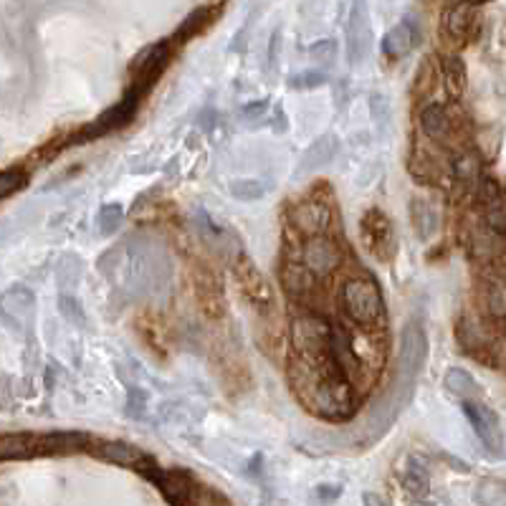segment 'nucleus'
Segmentation results:
<instances>
[{"label": "nucleus", "instance_id": "412c9836", "mask_svg": "<svg viewBox=\"0 0 506 506\" xmlns=\"http://www.w3.org/2000/svg\"><path fill=\"white\" fill-rule=\"evenodd\" d=\"M454 180L466 190H476L481 183V160L471 150H461L454 157Z\"/></svg>", "mask_w": 506, "mask_h": 506}, {"label": "nucleus", "instance_id": "4468645a", "mask_svg": "<svg viewBox=\"0 0 506 506\" xmlns=\"http://www.w3.org/2000/svg\"><path fill=\"white\" fill-rule=\"evenodd\" d=\"M317 273L309 269L304 261H294V258H287L284 266H281V284L287 289L289 296L294 299H306L314 294L317 289Z\"/></svg>", "mask_w": 506, "mask_h": 506}, {"label": "nucleus", "instance_id": "c756f323", "mask_svg": "<svg viewBox=\"0 0 506 506\" xmlns=\"http://www.w3.org/2000/svg\"><path fill=\"white\" fill-rule=\"evenodd\" d=\"M231 193L241 201H258L266 193V187L261 186L258 180H238V183L231 186Z\"/></svg>", "mask_w": 506, "mask_h": 506}, {"label": "nucleus", "instance_id": "aec40b11", "mask_svg": "<svg viewBox=\"0 0 506 506\" xmlns=\"http://www.w3.org/2000/svg\"><path fill=\"white\" fill-rule=\"evenodd\" d=\"M38 455V436L36 433H3L0 436V458H34Z\"/></svg>", "mask_w": 506, "mask_h": 506}, {"label": "nucleus", "instance_id": "1a4fd4ad", "mask_svg": "<svg viewBox=\"0 0 506 506\" xmlns=\"http://www.w3.org/2000/svg\"><path fill=\"white\" fill-rule=\"evenodd\" d=\"M421 130L431 142L439 147H455L463 137V124H458L455 117L440 104H425L421 112Z\"/></svg>", "mask_w": 506, "mask_h": 506}, {"label": "nucleus", "instance_id": "423d86ee", "mask_svg": "<svg viewBox=\"0 0 506 506\" xmlns=\"http://www.w3.org/2000/svg\"><path fill=\"white\" fill-rule=\"evenodd\" d=\"M170 56H172V43L170 41H160L150 49H145L135 61H132V89L145 99V94L152 86L157 84V79L162 76V71L168 68Z\"/></svg>", "mask_w": 506, "mask_h": 506}, {"label": "nucleus", "instance_id": "4be33fe9", "mask_svg": "<svg viewBox=\"0 0 506 506\" xmlns=\"http://www.w3.org/2000/svg\"><path fill=\"white\" fill-rule=\"evenodd\" d=\"M418 41V31L410 20H403L400 26H395L388 36H385V43L383 49L388 53L390 59H403L405 53H410V49L415 46Z\"/></svg>", "mask_w": 506, "mask_h": 506}, {"label": "nucleus", "instance_id": "cd10ccee", "mask_svg": "<svg viewBox=\"0 0 506 506\" xmlns=\"http://www.w3.org/2000/svg\"><path fill=\"white\" fill-rule=\"evenodd\" d=\"M208 23H210V11H205V8H202V11H195V13H193V16L187 18L186 23L180 26V31H178L175 38H178V41H187V38H193V36L201 34Z\"/></svg>", "mask_w": 506, "mask_h": 506}, {"label": "nucleus", "instance_id": "7c9ffc66", "mask_svg": "<svg viewBox=\"0 0 506 506\" xmlns=\"http://www.w3.org/2000/svg\"><path fill=\"white\" fill-rule=\"evenodd\" d=\"M294 82V86H320L327 82V76L324 74H320V71H314V74H302V76H296V79H291Z\"/></svg>", "mask_w": 506, "mask_h": 506}, {"label": "nucleus", "instance_id": "20e7f679", "mask_svg": "<svg viewBox=\"0 0 506 506\" xmlns=\"http://www.w3.org/2000/svg\"><path fill=\"white\" fill-rule=\"evenodd\" d=\"M233 279H236L241 294H243L256 309H261V314L273 312V294H271V287L266 284L264 273L258 271V266L253 264L246 253H238L236 258H233Z\"/></svg>", "mask_w": 506, "mask_h": 506}, {"label": "nucleus", "instance_id": "a211bd4d", "mask_svg": "<svg viewBox=\"0 0 506 506\" xmlns=\"http://www.w3.org/2000/svg\"><path fill=\"white\" fill-rule=\"evenodd\" d=\"M473 26H476V16H473L471 3H454V8L446 13V20H443L446 36L455 46H463L471 38Z\"/></svg>", "mask_w": 506, "mask_h": 506}, {"label": "nucleus", "instance_id": "f257e3e1", "mask_svg": "<svg viewBox=\"0 0 506 506\" xmlns=\"http://www.w3.org/2000/svg\"><path fill=\"white\" fill-rule=\"evenodd\" d=\"M287 372L296 400L309 413L327 421H342L352 413V388L339 368H314L289 354Z\"/></svg>", "mask_w": 506, "mask_h": 506}, {"label": "nucleus", "instance_id": "bb28decb", "mask_svg": "<svg viewBox=\"0 0 506 506\" xmlns=\"http://www.w3.org/2000/svg\"><path fill=\"white\" fill-rule=\"evenodd\" d=\"M26 186H28V175H26V170H18V168L3 170V175H0V198L8 201L13 193L23 190Z\"/></svg>", "mask_w": 506, "mask_h": 506}, {"label": "nucleus", "instance_id": "b1692460", "mask_svg": "<svg viewBox=\"0 0 506 506\" xmlns=\"http://www.w3.org/2000/svg\"><path fill=\"white\" fill-rule=\"evenodd\" d=\"M403 484L405 489L415 496H425L428 494V486H431V476H428V469L423 463L418 455H410L407 463L403 469Z\"/></svg>", "mask_w": 506, "mask_h": 506}, {"label": "nucleus", "instance_id": "a878e982", "mask_svg": "<svg viewBox=\"0 0 506 506\" xmlns=\"http://www.w3.org/2000/svg\"><path fill=\"white\" fill-rule=\"evenodd\" d=\"M443 79H446V89L451 97H458L466 86V68H463V61L461 59H443Z\"/></svg>", "mask_w": 506, "mask_h": 506}, {"label": "nucleus", "instance_id": "9d476101", "mask_svg": "<svg viewBox=\"0 0 506 506\" xmlns=\"http://www.w3.org/2000/svg\"><path fill=\"white\" fill-rule=\"evenodd\" d=\"M463 413L469 415V421H471L473 425V433L484 443V448L494 455L502 454V451H504V431H502L499 415L491 410L489 405H484L478 398L463 400Z\"/></svg>", "mask_w": 506, "mask_h": 506}, {"label": "nucleus", "instance_id": "f03ea898", "mask_svg": "<svg viewBox=\"0 0 506 506\" xmlns=\"http://www.w3.org/2000/svg\"><path fill=\"white\" fill-rule=\"evenodd\" d=\"M335 329L317 314H299L291 321V352L306 365L314 368H339L335 347H332ZM342 370V368H339Z\"/></svg>", "mask_w": 506, "mask_h": 506}, {"label": "nucleus", "instance_id": "7ed1b4c3", "mask_svg": "<svg viewBox=\"0 0 506 506\" xmlns=\"http://www.w3.org/2000/svg\"><path fill=\"white\" fill-rule=\"evenodd\" d=\"M339 302H342V312L347 314V320L362 327V329H375L380 321L385 320V302H383V294L377 281L370 276H354L350 279L342 294H339Z\"/></svg>", "mask_w": 506, "mask_h": 506}, {"label": "nucleus", "instance_id": "9b49d317", "mask_svg": "<svg viewBox=\"0 0 506 506\" xmlns=\"http://www.w3.org/2000/svg\"><path fill=\"white\" fill-rule=\"evenodd\" d=\"M342 258H344L342 246H339L337 241H332L327 233L306 236V243H304L302 249V261L320 279H327L329 273H335L342 266Z\"/></svg>", "mask_w": 506, "mask_h": 506}, {"label": "nucleus", "instance_id": "6ab92c4d", "mask_svg": "<svg viewBox=\"0 0 506 506\" xmlns=\"http://www.w3.org/2000/svg\"><path fill=\"white\" fill-rule=\"evenodd\" d=\"M137 332L142 342L147 344V350L157 354V357H165L170 352V332L165 327V321L154 314H145L137 320Z\"/></svg>", "mask_w": 506, "mask_h": 506}, {"label": "nucleus", "instance_id": "393cba45", "mask_svg": "<svg viewBox=\"0 0 506 506\" xmlns=\"http://www.w3.org/2000/svg\"><path fill=\"white\" fill-rule=\"evenodd\" d=\"M446 388H448V392H454L455 398H461V400L478 398V383L473 380L469 372L461 370V368L448 370V375H446Z\"/></svg>", "mask_w": 506, "mask_h": 506}, {"label": "nucleus", "instance_id": "2f4dec72", "mask_svg": "<svg viewBox=\"0 0 506 506\" xmlns=\"http://www.w3.org/2000/svg\"><path fill=\"white\" fill-rule=\"evenodd\" d=\"M448 3H471V5H476V3H486V0H448Z\"/></svg>", "mask_w": 506, "mask_h": 506}, {"label": "nucleus", "instance_id": "0eeeda50", "mask_svg": "<svg viewBox=\"0 0 506 506\" xmlns=\"http://www.w3.org/2000/svg\"><path fill=\"white\" fill-rule=\"evenodd\" d=\"M360 238L365 249L377 258V261H392L395 256V233L390 225L388 216L377 208L368 210L360 220Z\"/></svg>", "mask_w": 506, "mask_h": 506}, {"label": "nucleus", "instance_id": "c85d7f7f", "mask_svg": "<svg viewBox=\"0 0 506 506\" xmlns=\"http://www.w3.org/2000/svg\"><path fill=\"white\" fill-rule=\"evenodd\" d=\"M99 223H101V233H104V236H109V233H115V231H117V225L122 223V208H119L117 202H109V205H104V208H101Z\"/></svg>", "mask_w": 506, "mask_h": 506}, {"label": "nucleus", "instance_id": "6e6552de", "mask_svg": "<svg viewBox=\"0 0 506 506\" xmlns=\"http://www.w3.org/2000/svg\"><path fill=\"white\" fill-rule=\"evenodd\" d=\"M190 273H193L195 296H198V304H201V309L205 312V317L223 320V314H225V296H223V287H220L216 271L210 269L205 261H193Z\"/></svg>", "mask_w": 506, "mask_h": 506}, {"label": "nucleus", "instance_id": "39448f33", "mask_svg": "<svg viewBox=\"0 0 506 506\" xmlns=\"http://www.w3.org/2000/svg\"><path fill=\"white\" fill-rule=\"evenodd\" d=\"M139 101H142V97L130 86L127 94L122 97V101H117V104L109 107L101 117H97L94 122L86 124L84 130H82V135L76 137V142H89V139H97V137H104L109 135V132H115V130L127 127V124L135 119L137 109H139Z\"/></svg>", "mask_w": 506, "mask_h": 506}, {"label": "nucleus", "instance_id": "2eb2a0df", "mask_svg": "<svg viewBox=\"0 0 506 506\" xmlns=\"http://www.w3.org/2000/svg\"><path fill=\"white\" fill-rule=\"evenodd\" d=\"M410 172L428 186H443V183L454 180V165L443 168L439 157H433L431 152L421 150V147L410 154Z\"/></svg>", "mask_w": 506, "mask_h": 506}, {"label": "nucleus", "instance_id": "5701e85b", "mask_svg": "<svg viewBox=\"0 0 506 506\" xmlns=\"http://www.w3.org/2000/svg\"><path fill=\"white\" fill-rule=\"evenodd\" d=\"M486 312L494 320H506V271H496L486 281Z\"/></svg>", "mask_w": 506, "mask_h": 506}, {"label": "nucleus", "instance_id": "dca6fc26", "mask_svg": "<svg viewBox=\"0 0 506 506\" xmlns=\"http://www.w3.org/2000/svg\"><path fill=\"white\" fill-rule=\"evenodd\" d=\"M94 455H99L101 461H107V463L137 471V466L145 461L147 454L142 448L132 446V443H127V440H104L99 446H94Z\"/></svg>", "mask_w": 506, "mask_h": 506}, {"label": "nucleus", "instance_id": "ddd939ff", "mask_svg": "<svg viewBox=\"0 0 506 506\" xmlns=\"http://www.w3.org/2000/svg\"><path fill=\"white\" fill-rule=\"evenodd\" d=\"M289 220L304 236L327 233V228L332 223V205L327 201H321V198H306V201L291 205Z\"/></svg>", "mask_w": 506, "mask_h": 506}, {"label": "nucleus", "instance_id": "f8f14e48", "mask_svg": "<svg viewBox=\"0 0 506 506\" xmlns=\"http://www.w3.org/2000/svg\"><path fill=\"white\" fill-rule=\"evenodd\" d=\"M425 352H428V339L418 324H407L400 337V377L407 390L415 385V377L423 370L425 362Z\"/></svg>", "mask_w": 506, "mask_h": 506}, {"label": "nucleus", "instance_id": "f3484780", "mask_svg": "<svg viewBox=\"0 0 506 506\" xmlns=\"http://www.w3.org/2000/svg\"><path fill=\"white\" fill-rule=\"evenodd\" d=\"M89 436L82 431H56V433H41L38 436V455L74 454L89 448Z\"/></svg>", "mask_w": 506, "mask_h": 506}]
</instances>
